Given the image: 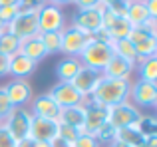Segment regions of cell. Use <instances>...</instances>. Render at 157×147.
<instances>
[{
	"instance_id": "6da1fadb",
	"label": "cell",
	"mask_w": 157,
	"mask_h": 147,
	"mask_svg": "<svg viewBox=\"0 0 157 147\" xmlns=\"http://www.w3.org/2000/svg\"><path fill=\"white\" fill-rule=\"evenodd\" d=\"M129 89H131L129 80H113V77L101 76V80L98 81V85L94 89V93L90 96V100L94 104L111 107V105L129 101Z\"/></svg>"
},
{
	"instance_id": "7a4b0ae2",
	"label": "cell",
	"mask_w": 157,
	"mask_h": 147,
	"mask_svg": "<svg viewBox=\"0 0 157 147\" xmlns=\"http://www.w3.org/2000/svg\"><path fill=\"white\" fill-rule=\"evenodd\" d=\"M113 58V48L111 42H104L92 36V40L88 42V46L82 50V54L78 56L82 66L92 68L96 72H104V68L107 66V62Z\"/></svg>"
},
{
	"instance_id": "3957f363",
	"label": "cell",
	"mask_w": 157,
	"mask_h": 147,
	"mask_svg": "<svg viewBox=\"0 0 157 147\" xmlns=\"http://www.w3.org/2000/svg\"><path fill=\"white\" fill-rule=\"evenodd\" d=\"M10 34H14L18 40H26L32 36H38V10H20L12 18V22L6 26Z\"/></svg>"
},
{
	"instance_id": "277c9868",
	"label": "cell",
	"mask_w": 157,
	"mask_h": 147,
	"mask_svg": "<svg viewBox=\"0 0 157 147\" xmlns=\"http://www.w3.org/2000/svg\"><path fill=\"white\" fill-rule=\"evenodd\" d=\"M32 117L34 115H32V111L28 107H14L10 113H8L6 119L2 121V125L8 129V133H10L16 141H20V139L30 137Z\"/></svg>"
},
{
	"instance_id": "5b68a950",
	"label": "cell",
	"mask_w": 157,
	"mask_h": 147,
	"mask_svg": "<svg viewBox=\"0 0 157 147\" xmlns=\"http://www.w3.org/2000/svg\"><path fill=\"white\" fill-rule=\"evenodd\" d=\"M127 40L133 44L135 52H137V64H141L145 58H151V56L157 54V36H153L143 26L131 28ZM137 64H135V66H137Z\"/></svg>"
},
{
	"instance_id": "8992f818",
	"label": "cell",
	"mask_w": 157,
	"mask_h": 147,
	"mask_svg": "<svg viewBox=\"0 0 157 147\" xmlns=\"http://www.w3.org/2000/svg\"><path fill=\"white\" fill-rule=\"evenodd\" d=\"M66 28V16L60 6L54 4H44L38 10V32H62Z\"/></svg>"
},
{
	"instance_id": "52a82bcc",
	"label": "cell",
	"mask_w": 157,
	"mask_h": 147,
	"mask_svg": "<svg viewBox=\"0 0 157 147\" xmlns=\"http://www.w3.org/2000/svg\"><path fill=\"white\" fill-rule=\"evenodd\" d=\"M139 115H141V109H137L135 105H131L129 101H123V104H117V105H111L109 107L107 123H109L113 129L131 127V125L137 123Z\"/></svg>"
},
{
	"instance_id": "ba28073f",
	"label": "cell",
	"mask_w": 157,
	"mask_h": 147,
	"mask_svg": "<svg viewBox=\"0 0 157 147\" xmlns=\"http://www.w3.org/2000/svg\"><path fill=\"white\" fill-rule=\"evenodd\" d=\"M129 104L135 107H155L157 105V84L143 80L131 81L129 89Z\"/></svg>"
},
{
	"instance_id": "9c48e42d",
	"label": "cell",
	"mask_w": 157,
	"mask_h": 147,
	"mask_svg": "<svg viewBox=\"0 0 157 147\" xmlns=\"http://www.w3.org/2000/svg\"><path fill=\"white\" fill-rule=\"evenodd\" d=\"M92 40V36H88L86 32H82L76 26H66L62 30V52L68 58H78L82 54L88 42Z\"/></svg>"
},
{
	"instance_id": "30bf717a",
	"label": "cell",
	"mask_w": 157,
	"mask_h": 147,
	"mask_svg": "<svg viewBox=\"0 0 157 147\" xmlns=\"http://www.w3.org/2000/svg\"><path fill=\"white\" fill-rule=\"evenodd\" d=\"M101 18H104V6L76 10V14L72 18V26L80 28L88 36H96L98 32H101Z\"/></svg>"
},
{
	"instance_id": "8fae6325",
	"label": "cell",
	"mask_w": 157,
	"mask_h": 147,
	"mask_svg": "<svg viewBox=\"0 0 157 147\" xmlns=\"http://www.w3.org/2000/svg\"><path fill=\"white\" fill-rule=\"evenodd\" d=\"M52 100L60 107H70V105H82L86 104V97L72 85V81H56L48 92Z\"/></svg>"
},
{
	"instance_id": "7c38bea8",
	"label": "cell",
	"mask_w": 157,
	"mask_h": 147,
	"mask_svg": "<svg viewBox=\"0 0 157 147\" xmlns=\"http://www.w3.org/2000/svg\"><path fill=\"white\" fill-rule=\"evenodd\" d=\"M86 107V123H84V131L96 135L101 127L107 123V115H109V107L100 104H94L92 100H86L84 104Z\"/></svg>"
},
{
	"instance_id": "4fadbf2b",
	"label": "cell",
	"mask_w": 157,
	"mask_h": 147,
	"mask_svg": "<svg viewBox=\"0 0 157 147\" xmlns=\"http://www.w3.org/2000/svg\"><path fill=\"white\" fill-rule=\"evenodd\" d=\"M10 100L12 107H26L32 101V85L28 80H14L12 77L6 85H2Z\"/></svg>"
},
{
	"instance_id": "5bb4252c",
	"label": "cell",
	"mask_w": 157,
	"mask_h": 147,
	"mask_svg": "<svg viewBox=\"0 0 157 147\" xmlns=\"http://www.w3.org/2000/svg\"><path fill=\"white\" fill-rule=\"evenodd\" d=\"M58 129H60V123L54 119H46V117H32L30 123V139L40 143V141H54L58 137Z\"/></svg>"
},
{
	"instance_id": "9a60e30c",
	"label": "cell",
	"mask_w": 157,
	"mask_h": 147,
	"mask_svg": "<svg viewBox=\"0 0 157 147\" xmlns=\"http://www.w3.org/2000/svg\"><path fill=\"white\" fill-rule=\"evenodd\" d=\"M28 109L32 111V115H36V117H46V119H54V121H58L60 111H62V107L52 100V96L48 92L36 96L34 100L30 101V107H28Z\"/></svg>"
},
{
	"instance_id": "2e32d148",
	"label": "cell",
	"mask_w": 157,
	"mask_h": 147,
	"mask_svg": "<svg viewBox=\"0 0 157 147\" xmlns=\"http://www.w3.org/2000/svg\"><path fill=\"white\" fill-rule=\"evenodd\" d=\"M100 80H101V72H96V70H92V68L82 66L80 72L76 74V77L72 80V85L86 97V100H90V96L94 93V89H96V85H98Z\"/></svg>"
},
{
	"instance_id": "e0dca14e",
	"label": "cell",
	"mask_w": 157,
	"mask_h": 147,
	"mask_svg": "<svg viewBox=\"0 0 157 147\" xmlns=\"http://www.w3.org/2000/svg\"><path fill=\"white\" fill-rule=\"evenodd\" d=\"M131 74H135V64L127 62V60L119 58L113 54V58L107 62V66L104 68L101 76L105 77H113V80H129L131 81Z\"/></svg>"
},
{
	"instance_id": "ac0fdd59",
	"label": "cell",
	"mask_w": 157,
	"mask_h": 147,
	"mask_svg": "<svg viewBox=\"0 0 157 147\" xmlns=\"http://www.w3.org/2000/svg\"><path fill=\"white\" fill-rule=\"evenodd\" d=\"M58 123L60 125H68L74 127L78 131H84V123H86V107L82 105H70V107H62L60 117H58Z\"/></svg>"
},
{
	"instance_id": "d6986e66",
	"label": "cell",
	"mask_w": 157,
	"mask_h": 147,
	"mask_svg": "<svg viewBox=\"0 0 157 147\" xmlns=\"http://www.w3.org/2000/svg\"><path fill=\"white\" fill-rule=\"evenodd\" d=\"M36 66L38 64L32 62L30 58H26L22 54H14L10 58V64H8V76H12L14 80H26L36 70Z\"/></svg>"
},
{
	"instance_id": "ffe728a7",
	"label": "cell",
	"mask_w": 157,
	"mask_h": 147,
	"mask_svg": "<svg viewBox=\"0 0 157 147\" xmlns=\"http://www.w3.org/2000/svg\"><path fill=\"white\" fill-rule=\"evenodd\" d=\"M18 54L30 58L32 62H36V64H38L40 60L46 58V50H44V42H42V38H40V34L22 40V42H20V52Z\"/></svg>"
},
{
	"instance_id": "44dd1931",
	"label": "cell",
	"mask_w": 157,
	"mask_h": 147,
	"mask_svg": "<svg viewBox=\"0 0 157 147\" xmlns=\"http://www.w3.org/2000/svg\"><path fill=\"white\" fill-rule=\"evenodd\" d=\"M82 64L78 58H64L56 64V76L58 81H72L76 77V74L80 72Z\"/></svg>"
},
{
	"instance_id": "7402d4cb",
	"label": "cell",
	"mask_w": 157,
	"mask_h": 147,
	"mask_svg": "<svg viewBox=\"0 0 157 147\" xmlns=\"http://www.w3.org/2000/svg\"><path fill=\"white\" fill-rule=\"evenodd\" d=\"M125 20L131 24L133 28L137 26H143V24L147 22V20H151V14L147 12L145 8V2H129V6H127V14H125Z\"/></svg>"
},
{
	"instance_id": "603a6c76",
	"label": "cell",
	"mask_w": 157,
	"mask_h": 147,
	"mask_svg": "<svg viewBox=\"0 0 157 147\" xmlns=\"http://www.w3.org/2000/svg\"><path fill=\"white\" fill-rule=\"evenodd\" d=\"M117 141L125 143L127 147H143V145H145V137L137 131V127H135V125L117 129Z\"/></svg>"
},
{
	"instance_id": "cb8c5ba5",
	"label": "cell",
	"mask_w": 157,
	"mask_h": 147,
	"mask_svg": "<svg viewBox=\"0 0 157 147\" xmlns=\"http://www.w3.org/2000/svg\"><path fill=\"white\" fill-rule=\"evenodd\" d=\"M135 72H137L139 80L157 84V58H155V56L145 58L141 64H137V66H135Z\"/></svg>"
},
{
	"instance_id": "d4e9b609",
	"label": "cell",
	"mask_w": 157,
	"mask_h": 147,
	"mask_svg": "<svg viewBox=\"0 0 157 147\" xmlns=\"http://www.w3.org/2000/svg\"><path fill=\"white\" fill-rule=\"evenodd\" d=\"M111 48H113V54H115V56H119V58L127 60V62L137 64V52H135L133 44H131L127 38L113 40V42H111Z\"/></svg>"
},
{
	"instance_id": "484cf974",
	"label": "cell",
	"mask_w": 157,
	"mask_h": 147,
	"mask_svg": "<svg viewBox=\"0 0 157 147\" xmlns=\"http://www.w3.org/2000/svg\"><path fill=\"white\" fill-rule=\"evenodd\" d=\"M20 42H22V40H18L14 34H10L8 30L0 32V54L12 58L14 54L20 52Z\"/></svg>"
},
{
	"instance_id": "4316f807",
	"label": "cell",
	"mask_w": 157,
	"mask_h": 147,
	"mask_svg": "<svg viewBox=\"0 0 157 147\" xmlns=\"http://www.w3.org/2000/svg\"><path fill=\"white\" fill-rule=\"evenodd\" d=\"M40 38L44 42L46 56L60 54L62 52V32H46V34H40Z\"/></svg>"
},
{
	"instance_id": "83f0119b",
	"label": "cell",
	"mask_w": 157,
	"mask_h": 147,
	"mask_svg": "<svg viewBox=\"0 0 157 147\" xmlns=\"http://www.w3.org/2000/svg\"><path fill=\"white\" fill-rule=\"evenodd\" d=\"M137 131L141 133L143 137H149V135H157V119L153 115H139L137 123H135Z\"/></svg>"
},
{
	"instance_id": "f1b7e54d",
	"label": "cell",
	"mask_w": 157,
	"mask_h": 147,
	"mask_svg": "<svg viewBox=\"0 0 157 147\" xmlns=\"http://www.w3.org/2000/svg\"><path fill=\"white\" fill-rule=\"evenodd\" d=\"M101 6L107 12H111L113 16H117V18H125L129 0H101Z\"/></svg>"
},
{
	"instance_id": "f546056e",
	"label": "cell",
	"mask_w": 157,
	"mask_h": 147,
	"mask_svg": "<svg viewBox=\"0 0 157 147\" xmlns=\"http://www.w3.org/2000/svg\"><path fill=\"white\" fill-rule=\"evenodd\" d=\"M96 139H98V143H100V147H109L117 139V129H113L109 123H105L104 127L96 133Z\"/></svg>"
},
{
	"instance_id": "4dcf8cb0",
	"label": "cell",
	"mask_w": 157,
	"mask_h": 147,
	"mask_svg": "<svg viewBox=\"0 0 157 147\" xmlns=\"http://www.w3.org/2000/svg\"><path fill=\"white\" fill-rule=\"evenodd\" d=\"M74 147H100V143H98L96 135L82 131L80 135L76 137V141H74Z\"/></svg>"
},
{
	"instance_id": "1f68e13d",
	"label": "cell",
	"mask_w": 157,
	"mask_h": 147,
	"mask_svg": "<svg viewBox=\"0 0 157 147\" xmlns=\"http://www.w3.org/2000/svg\"><path fill=\"white\" fill-rule=\"evenodd\" d=\"M18 12H20L18 4H14V6H0V22H2L4 26H8Z\"/></svg>"
},
{
	"instance_id": "d6a6232c",
	"label": "cell",
	"mask_w": 157,
	"mask_h": 147,
	"mask_svg": "<svg viewBox=\"0 0 157 147\" xmlns=\"http://www.w3.org/2000/svg\"><path fill=\"white\" fill-rule=\"evenodd\" d=\"M12 109L14 107H12V104H10V100H8L4 88H0V117H2V121L8 117V113H10Z\"/></svg>"
},
{
	"instance_id": "836d02e7",
	"label": "cell",
	"mask_w": 157,
	"mask_h": 147,
	"mask_svg": "<svg viewBox=\"0 0 157 147\" xmlns=\"http://www.w3.org/2000/svg\"><path fill=\"white\" fill-rule=\"evenodd\" d=\"M78 135H80V131H78V129H74V127H68V125H60V129H58V137L70 141V143H74Z\"/></svg>"
},
{
	"instance_id": "e575fe53",
	"label": "cell",
	"mask_w": 157,
	"mask_h": 147,
	"mask_svg": "<svg viewBox=\"0 0 157 147\" xmlns=\"http://www.w3.org/2000/svg\"><path fill=\"white\" fill-rule=\"evenodd\" d=\"M0 147H16V139L8 133L4 125H0Z\"/></svg>"
},
{
	"instance_id": "d590c367",
	"label": "cell",
	"mask_w": 157,
	"mask_h": 147,
	"mask_svg": "<svg viewBox=\"0 0 157 147\" xmlns=\"http://www.w3.org/2000/svg\"><path fill=\"white\" fill-rule=\"evenodd\" d=\"M44 4H46L44 0H20L18 6L20 10H40Z\"/></svg>"
},
{
	"instance_id": "8d00e7d4",
	"label": "cell",
	"mask_w": 157,
	"mask_h": 147,
	"mask_svg": "<svg viewBox=\"0 0 157 147\" xmlns=\"http://www.w3.org/2000/svg\"><path fill=\"white\" fill-rule=\"evenodd\" d=\"M74 6L78 10H88V8H98L101 6V0H74Z\"/></svg>"
},
{
	"instance_id": "74e56055",
	"label": "cell",
	"mask_w": 157,
	"mask_h": 147,
	"mask_svg": "<svg viewBox=\"0 0 157 147\" xmlns=\"http://www.w3.org/2000/svg\"><path fill=\"white\" fill-rule=\"evenodd\" d=\"M8 64H10V58L4 54H0V77L8 76Z\"/></svg>"
},
{
	"instance_id": "f35d334b",
	"label": "cell",
	"mask_w": 157,
	"mask_h": 147,
	"mask_svg": "<svg viewBox=\"0 0 157 147\" xmlns=\"http://www.w3.org/2000/svg\"><path fill=\"white\" fill-rule=\"evenodd\" d=\"M143 2H145V8L151 14V18H157V0H143Z\"/></svg>"
},
{
	"instance_id": "ab89813d",
	"label": "cell",
	"mask_w": 157,
	"mask_h": 147,
	"mask_svg": "<svg viewBox=\"0 0 157 147\" xmlns=\"http://www.w3.org/2000/svg\"><path fill=\"white\" fill-rule=\"evenodd\" d=\"M50 145H52V147H74V143H70V141L62 139V137H56L54 141H50Z\"/></svg>"
},
{
	"instance_id": "60d3db41",
	"label": "cell",
	"mask_w": 157,
	"mask_h": 147,
	"mask_svg": "<svg viewBox=\"0 0 157 147\" xmlns=\"http://www.w3.org/2000/svg\"><path fill=\"white\" fill-rule=\"evenodd\" d=\"M16 147H36V141H32L30 137H26V139L16 141Z\"/></svg>"
},
{
	"instance_id": "b9f144b4",
	"label": "cell",
	"mask_w": 157,
	"mask_h": 147,
	"mask_svg": "<svg viewBox=\"0 0 157 147\" xmlns=\"http://www.w3.org/2000/svg\"><path fill=\"white\" fill-rule=\"evenodd\" d=\"M44 2L46 4H54V6H68V4H72L74 0H44Z\"/></svg>"
},
{
	"instance_id": "7bdbcfd3",
	"label": "cell",
	"mask_w": 157,
	"mask_h": 147,
	"mask_svg": "<svg viewBox=\"0 0 157 147\" xmlns=\"http://www.w3.org/2000/svg\"><path fill=\"white\" fill-rule=\"evenodd\" d=\"M20 0H0V6H14V4H18Z\"/></svg>"
},
{
	"instance_id": "ee69618b",
	"label": "cell",
	"mask_w": 157,
	"mask_h": 147,
	"mask_svg": "<svg viewBox=\"0 0 157 147\" xmlns=\"http://www.w3.org/2000/svg\"><path fill=\"white\" fill-rule=\"evenodd\" d=\"M109 147H127V145H125V143H121V141H117V139H115V141H113V143H111Z\"/></svg>"
},
{
	"instance_id": "f6af8a7d",
	"label": "cell",
	"mask_w": 157,
	"mask_h": 147,
	"mask_svg": "<svg viewBox=\"0 0 157 147\" xmlns=\"http://www.w3.org/2000/svg\"><path fill=\"white\" fill-rule=\"evenodd\" d=\"M36 147H52L48 141H40V143H36Z\"/></svg>"
},
{
	"instance_id": "bcb514c9",
	"label": "cell",
	"mask_w": 157,
	"mask_h": 147,
	"mask_svg": "<svg viewBox=\"0 0 157 147\" xmlns=\"http://www.w3.org/2000/svg\"><path fill=\"white\" fill-rule=\"evenodd\" d=\"M4 30H6V26H4V24L0 22V32H4Z\"/></svg>"
},
{
	"instance_id": "7dc6e473",
	"label": "cell",
	"mask_w": 157,
	"mask_h": 147,
	"mask_svg": "<svg viewBox=\"0 0 157 147\" xmlns=\"http://www.w3.org/2000/svg\"><path fill=\"white\" fill-rule=\"evenodd\" d=\"M129 2H141V0H129Z\"/></svg>"
}]
</instances>
